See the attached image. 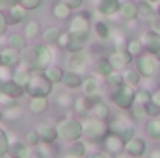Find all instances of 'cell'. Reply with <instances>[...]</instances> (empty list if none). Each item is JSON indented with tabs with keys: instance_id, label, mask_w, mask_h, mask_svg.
Segmentation results:
<instances>
[{
	"instance_id": "6da1fadb",
	"label": "cell",
	"mask_w": 160,
	"mask_h": 158,
	"mask_svg": "<svg viewBox=\"0 0 160 158\" xmlns=\"http://www.w3.org/2000/svg\"><path fill=\"white\" fill-rule=\"evenodd\" d=\"M24 91L28 97H50L54 93V84L41 69H30V80L24 86Z\"/></svg>"
},
{
	"instance_id": "7a4b0ae2",
	"label": "cell",
	"mask_w": 160,
	"mask_h": 158,
	"mask_svg": "<svg viewBox=\"0 0 160 158\" xmlns=\"http://www.w3.org/2000/svg\"><path fill=\"white\" fill-rule=\"evenodd\" d=\"M24 52V62L32 67V69H41L45 71L48 65H52V50L47 43H39V45H34L28 52Z\"/></svg>"
},
{
	"instance_id": "3957f363",
	"label": "cell",
	"mask_w": 160,
	"mask_h": 158,
	"mask_svg": "<svg viewBox=\"0 0 160 158\" xmlns=\"http://www.w3.org/2000/svg\"><path fill=\"white\" fill-rule=\"evenodd\" d=\"M56 130H58V140H62L65 143H71V141H77V140H84V125L77 117L60 119L58 125H56Z\"/></svg>"
},
{
	"instance_id": "277c9868",
	"label": "cell",
	"mask_w": 160,
	"mask_h": 158,
	"mask_svg": "<svg viewBox=\"0 0 160 158\" xmlns=\"http://www.w3.org/2000/svg\"><path fill=\"white\" fill-rule=\"evenodd\" d=\"M82 125H84V140H88V143H101L104 136L110 132L108 121L91 117V116H88L86 121H82Z\"/></svg>"
},
{
	"instance_id": "5b68a950",
	"label": "cell",
	"mask_w": 160,
	"mask_h": 158,
	"mask_svg": "<svg viewBox=\"0 0 160 158\" xmlns=\"http://www.w3.org/2000/svg\"><path fill=\"white\" fill-rule=\"evenodd\" d=\"M108 126H110V132L119 134L121 138L125 140V143L136 136V128H134V125H132V119H128L127 116H118V117H114L108 123Z\"/></svg>"
},
{
	"instance_id": "8992f818",
	"label": "cell",
	"mask_w": 160,
	"mask_h": 158,
	"mask_svg": "<svg viewBox=\"0 0 160 158\" xmlns=\"http://www.w3.org/2000/svg\"><path fill=\"white\" fill-rule=\"evenodd\" d=\"M134 95H136V91L132 89V86L121 84L119 87H116L112 91V102L119 110H130V106L134 104Z\"/></svg>"
},
{
	"instance_id": "52a82bcc",
	"label": "cell",
	"mask_w": 160,
	"mask_h": 158,
	"mask_svg": "<svg viewBox=\"0 0 160 158\" xmlns=\"http://www.w3.org/2000/svg\"><path fill=\"white\" fill-rule=\"evenodd\" d=\"M89 60H91L89 54L84 52V50H80V52H69V58H67V62H65L67 71H75V73H80V75L88 73Z\"/></svg>"
},
{
	"instance_id": "ba28073f",
	"label": "cell",
	"mask_w": 160,
	"mask_h": 158,
	"mask_svg": "<svg viewBox=\"0 0 160 158\" xmlns=\"http://www.w3.org/2000/svg\"><path fill=\"white\" fill-rule=\"evenodd\" d=\"M89 11H82L78 15H73L69 19V30L73 36H89Z\"/></svg>"
},
{
	"instance_id": "9c48e42d",
	"label": "cell",
	"mask_w": 160,
	"mask_h": 158,
	"mask_svg": "<svg viewBox=\"0 0 160 158\" xmlns=\"http://www.w3.org/2000/svg\"><path fill=\"white\" fill-rule=\"evenodd\" d=\"M101 145H102V149H104L106 153H110L112 156H118L121 153H125V140L121 138L119 134H116V132H108V134L104 136V140L101 141Z\"/></svg>"
},
{
	"instance_id": "30bf717a",
	"label": "cell",
	"mask_w": 160,
	"mask_h": 158,
	"mask_svg": "<svg viewBox=\"0 0 160 158\" xmlns=\"http://www.w3.org/2000/svg\"><path fill=\"white\" fill-rule=\"evenodd\" d=\"M21 62H22V50L13 48V47H6L0 50V67L15 69Z\"/></svg>"
},
{
	"instance_id": "8fae6325",
	"label": "cell",
	"mask_w": 160,
	"mask_h": 158,
	"mask_svg": "<svg viewBox=\"0 0 160 158\" xmlns=\"http://www.w3.org/2000/svg\"><path fill=\"white\" fill-rule=\"evenodd\" d=\"M0 95L17 101V99H21L22 95H26V91H24V87H22L21 84H17L13 78H6V80L0 82Z\"/></svg>"
},
{
	"instance_id": "7c38bea8",
	"label": "cell",
	"mask_w": 160,
	"mask_h": 158,
	"mask_svg": "<svg viewBox=\"0 0 160 158\" xmlns=\"http://www.w3.org/2000/svg\"><path fill=\"white\" fill-rule=\"evenodd\" d=\"M136 67H138V73L142 75V77H145V78H151L155 73H157V60L153 58V56H149V54H145V56H138V60H136Z\"/></svg>"
},
{
	"instance_id": "4fadbf2b",
	"label": "cell",
	"mask_w": 160,
	"mask_h": 158,
	"mask_svg": "<svg viewBox=\"0 0 160 158\" xmlns=\"http://www.w3.org/2000/svg\"><path fill=\"white\" fill-rule=\"evenodd\" d=\"M145 151H147V143H145V140H142L138 136H134L132 140H128L125 143V153L132 158H142L145 155Z\"/></svg>"
},
{
	"instance_id": "5bb4252c",
	"label": "cell",
	"mask_w": 160,
	"mask_h": 158,
	"mask_svg": "<svg viewBox=\"0 0 160 158\" xmlns=\"http://www.w3.org/2000/svg\"><path fill=\"white\" fill-rule=\"evenodd\" d=\"M38 132L41 136V143L45 145H54L58 141V130H56V125H50V123H41L38 126Z\"/></svg>"
},
{
	"instance_id": "9a60e30c",
	"label": "cell",
	"mask_w": 160,
	"mask_h": 158,
	"mask_svg": "<svg viewBox=\"0 0 160 158\" xmlns=\"http://www.w3.org/2000/svg\"><path fill=\"white\" fill-rule=\"evenodd\" d=\"M108 60H110V63H112V67H114V71H123L130 62H132V56L127 52V50H114L110 56H108Z\"/></svg>"
},
{
	"instance_id": "2e32d148",
	"label": "cell",
	"mask_w": 160,
	"mask_h": 158,
	"mask_svg": "<svg viewBox=\"0 0 160 158\" xmlns=\"http://www.w3.org/2000/svg\"><path fill=\"white\" fill-rule=\"evenodd\" d=\"M6 19H8V24H21V22H26L28 21V9L22 7L21 4L13 6L11 9L6 11Z\"/></svg>"
},
{
	"instance_id": "e0dca14e",
	"label": "cell",
	"mask_w": 160,
	"mask_h": 158,
	"mask_svg": "<svg viewBox=\"0 0 160 158\" xmlns=\"http://www.w3.org/2000/svg\"><path fill=\"white\" fill-rule=\"evenodd\" d=\"M73 102H75V95L67 87L54 95V106L60 110H73Z\"/></svg>"
},
{
	"instance_id": "ac0fdd59",
	"label": "cell",
	"mask_w": 160,
	"mask_h": 158,
	"mask_svg": "<svg viewBox=\"0 0 160 158\" xmlns=\"http://www.w3.org/2000/svg\"><path fill=\"white\" fill-rule=\"evenodd\" d=\"M32 151H34V147H30L24 140L22 141H13L9 145L8 156L9 158H32Z\"/></svg>"
},
{
	"instance_id": "d6986e66",
	"label": "cell",
	"mask_w": 160,
	"mask_h": 158,
	"mask_svg": "<svg viewBox=\"0 0 160 158\" xmlns=\"http://www.w3.org/2000/svg\"><path fill=\"white\" fill-rule=\"evenodd\" d=\"M142 45H143V48H147V52H151V54H158L160 52V34L158 32H155V30L143 34V37H142Z\"/></svg>"
},
{
	"instance_id": "ffe728a7",
	"label": "cell",
	"mask_w": 160,
	"mask_h": 158,
	"mask_svg": "<svg viewBox=\"0 0 160 158\" xmlns=\"http://www.w3.org/2000/svg\"><path fill=\"white\" fill-rule=\"evenodd\" d=\"M121 7L119 0H99L97 2V11L104 17H114Z\"/></svg>"
},
{
	"instance_id": "44dd1931",
	"label": "cell",
	"mask_w": 160,
	"mask_h": 158,
	"mask_svg": "<svg viewBox=\"0 0 160 158\" xmlns=\"http://www.w3.org/2000/svg\"><path fill=\"white\" fill-rule=\"evenodd\" d=\"M48 106H50L48 97H30V104H28L30 114H34V116H43V114L48 110Z\"/></svg>"
},
{
	"instance_id": "7402d4cb",
	"label": "cell",
	"mask_w": 160,
	"mask_h": 158,
	"mask_svg": "<svg viewBox=\"0 0 160 158\" xmlns=\"http://www.w3.org/2000/svg\"><path fill=\"white\" fill-rule=\"evenodd\" d=\"M82 93L88 97H97L101 95V82L97 77H86L82 82Z\"/></svg>"
},
{
	"instance_id": "603a6c76",
	"label": "cell",
	"mask_w": 160,
	"mask_h": 158,
	"mask_svg": "<svg viewBox=\"0 0 160 158\" xmlns=\"http://www.w3.org/2000/svg\"><path fill=\"white\" fill-rule=\"evenodd\" d=\"M71 13H73V9L65 2H62V0L54 2V6H52V17L54 19H58V21H69L73 17Z\"/></svg>"
},
{
	"instance_id": "cb8c5ba5",
	"label": "cell",
	"mask_w": 160,
	"mask_h": 158,
	"mask_svg": "<svg viewBox=\"0 0 160 158\" xmlns=\"http://www.w3.org/2000/svg\"><path fill=\"white\" fill-rule=\"evenodd\" d=\"M82 82H84V75L75 73V71H65L63 80H62L63 87H67V89H78V87H82Z\"/></svg>"
},
{
	"instance_id": "d4e9b609",
	"label": "cell",
	"mask_w": 160,
	"mask_h": 158,
	"mask_svg": "<svg viewBox=\"0 0 160 158\" xmlns=\"http://www.w3.org/2000/svg\"><path fill=\"white\" fill-rule=\"evenodd\" d=\"M91 117H97V119H102V121H108L110 119V106L104 104V101H99V102H93L91 108H89V114Z\"/></svg>"
},
{
	"instance_id": "484cf974",
	"label": "cell",
	"mask_w": 160,
	"mask_h": 158,
	"mask_svg": "<svg viewBox=\"0 0 160 158\" xmlns=\"http://www.w3.org/2000/svg\"><path fill=\"white\" fill-rule=\"evenodd\" d=\"M89 108H91V101H89V97L88 95H78V97H75V102H73V112L77 114V116H88L89 114Z\"/></svg>"
},
{
	"instance_id": "4316f807",
	"label": "cell",
	"mask_w": 160,
	"mask_h": 158,
	"mask_svg": "<svg viewBox=\"0 0 160 158\" xmlns=\"http://www.w3.org/2000/svg\"><path fill=\"white\" fill-rule=\"evenodd\" d=\"M65 153H69V155H73V156H77V158H86V155H88V143L84 140L71 141V143H67Z\"/></svg>"
},
{
	"instance_id": "83f0119b",
	"label": "cell",
	"mask_w": 160,
	"mask_h": 158,
	"mask_svg": "<svg viewBox=\"0 0 160 158\" xmlns=\"http://www.w3.org/2000/svg\"><path fill=\"white\" fill-rule=\"evenodd\" d=\"M71 34V32H69ZM88 41H89V36H73L71 34V41L67 45V52H80V50H86L88 47Z\"/></svg>"
},
{
	"instance_id": "f1b7e54d",
	"label": "cell",
	"mask_w": 160,
	"mask_h": 158,
	"mask_svg": "<svg viewBox=\"0 0 160 158\" xmlns=\"http://www.w3.org/2000/svg\"><path fill=\"white\" fill-rule=\"evenodd\" d=\"M8 47H13V48H19V50H26L28 47V39L24 34H19V32H11L8 36Z\"/></svg>"
},
{
	"instance_id": "f546056e",
	"label": "cell",
	"mask_w": 160,
	"mask_h": 158,
	"mask_svg": "<svg viewBox=\"0 0 160 158\" xmlns=\"http://www.w3.org/2000/svg\"><path fill=\"white\" fill-rule=\"evenodd\" d=\"M43 73L47 75V78L50 80L54 86H56V84H62V80H63V75H65V71H63L60 65H54V63H52V65H48V67H47Z\"/></svg>"
},
{
	"instance_id": "4dcf8cb0",
	"label": "cell",
	"mask_w": 160,
	"mask_h": 158,
	"mask_svg": "<svg viewBox=\"0 0 160 158\" xmlns=\"http://www.w3.org/2000/svg\"><path fill=\"white\" fill-rule=\"evenodd\" d=\"M41 34V22L39 21H26V26H24V36L28 41H34L38 39Z\"/></svg>"
},
{
	"instance_id": "1f68e13d",
	"label": "cell",
	"mask_w": 160,
	"mask_h": 158,
	"mask_svg": "<svg viewBox=\"0 0 160 158\" xmlns=\"http://www.w3.org/2000/svg\"><path fill=\"white\" fill-rule=\"evenodd\" d=\"M93 30H95V36L102 41L110 39V36H112V30H110V26H108L106 21H97L93 24Z\"/></svg>"
},
{
	"instance_id": "d6a6232c",
	"label": "cell",
	"mask_w": 160,
	"mask_h": 158,
	"mask_svg": "<svg viewBox=\"0 0 160 158\" xmlns=\"http://www.w3.org/2000/svg\"><path fill=\"white\" fill-rule=\"evenodd\" d=\"M145 134L151 140H160V119L158 117H151L145 125Z\"/></svg>"
},
{
	"instance_id": "836d02e7",
	"label": "cell",
	"mask_w": 160,
	"mask_h": 158,
	"mask_svg": "<svg viewBox=\"0 0 160 158\" xmlns=\"http://www.w3.org/2000/svg\"><path fill=\"white\" fill-rule=\"evenodd\" d=\"M95 71H97L99 77H104L106 78L110 73H114V67H112V63H110L108 58H99L97 63H95Z\"/></svg>"
},
{
	"instance_id": "e575fe53",
	"label": "cell",
	"mask_w": 160,
	"mask_h": 158,
	"mask_svg": "<svg viewBox=\"0 0 160 158\" xmlns=\"http://www.w3.org/2000/svg\"><path fill=\"white\" fill-rule=\"evenodd\" d=\"M2 114H4V121H17V119L22 116V110L19 108V104H9V106H6L4 110H2Z\"/></svg>"
},
{
	"instance_id": "d590c367",
	"label": "cell",
	"mask_w": 160,
	"mask_h": 158,
	"mask_svg": "<svg viewBox=\"0 0 160 158\" xmlns=\"http://www.w3.org/2000/svg\"><path fill=\"white\" fill-rule=\"evenodd\" d=\"M119 13L123 19H136L138 17V6L136 4H132V2H125V4H121L119 7Z\"/></svg>"
},
{
	"instance_id": "8d00e7d4",
	"label": "cell",
	"mask_w": 160,
	"mask_h": 158,
	"mask_svg": "<svg viewBox=\"0 0 160 158\" xmlns=\"http://www.w3.org/2000/svg\"><path fill=\"white\" fill-rule=\"evenodd\" d=\"M60 28H56V26H48L45 32H43V43H47V45H56L58 43V37H60Z\"/></svg>"
},
{
	"instance_id": "74e56055",
	"label": "cell",
	"mask_w": 160,
	"mask_h": 158,
	"mask_svg": "<svg viewBox=\"0 0 160 158\" xmlns=\"http://www.w3.org/2000/svg\"><path fill=\"white\" fill-rule=\"evenodd\" d=\"M121 75H123V84H127V86H132V87H134V86L140 84V77H142V75L138 73V69H136V71H134V69H127V71L121 73Z\"/></svg>"
},
{
	"instance_id": "f35d334b",
	"label": "cell",
	"mask_w": 160,
	"mask_h": 158,
	"mask_svg": "<svg viewBox=\"0 0 160 158\" xmlns=\"http://www.w3.org/2000/svg\"><path fill=\"white\" fill-rule=\"evenodd\" d=\"M138 17H142V19H145V21L153 19V17H155L153 6H151L149 2H140V4H138Z\"/></svg>"
},
{
	"instance_id": "ab89813d",
	"label": "cell",
	"mask_w": 160,
	"mask_h": 158,
	"mask_svg": "<svg viewBox=\"0 0 160 158\" xmlns=\"http://www.w3.org/2000/svg\"><path fill=\"white\" fill-rule=\"evenodd\" d=\"M9 145H11V141H9V136H8V132H6V130L0 126V158H6V156H8Z\"/></svg>"
},
{
	"instance_id": "60d3db41",
	"label": "cell",
	"mask_w": 160,
	"mask_h": 158,
	"mask_svg": "<svg viewBox=\"0 0 160 158\" xmlns=\"http://www.w3.org/2000/svg\"><path fill=\"white\" fill-rule=\"evenodd\" d=\"M24 141H26L30 147H38V145H41V136H39V132H38V128H30V130H26V134H24Z\"/></svg>"
},
{
	"instance_id": "b9f144b4",
	"label": "cell",
	"mask_w": 160,
	"mask_h": 158,
	"mask_svg": "<svg viewBox=\"0 0 160 158\" xmlns=\"http://www.w3.org/2000/svg\"><path fill=\"white\" fill-rule=\"evenodd\" d=\"M142 48H143V45H142L140 39H130L127 43V48H125V50H127L132 58H138V56L142 54Z\"/></svg>"
},
{
	"instance_id": "7bdbcfd3",
	"label": "cell",
	"mask_w": 160,
	"mask_h": 158,
	"mask_svg": "<svg viewBox=\"0 0 160 158\" xmlns=\"http://www.w3.org/2000/svg\"><path fill=\"white\" fill-rule=\"evenodd\" d=\"M130 114H132V119H143V117H147V110H145V104L134 102V104L130 106Z\"/></svg>"
},
{
	"instance_id": "ee69618b",
	"label": "cell",
	"mask_w": 160,
	"mask_h": 158,
	"mask_svg": "<svg viewBox=\"0 0 160 158\" xmlns=\"http://www.w3.org/2000/svg\"><path fill=\"white\" fill-rule=\"evenodd\" d=\"M153 101V93H149L147 89H138L136 95H134V102H140V104H147Z\"/></svg>"
},
{
	"instance_id": "f6af8a7d",
	"label": "cell",
	"mask_w": 160,
	"mask_h": 158,
	"mask_svg": "<svg viewBox=\"0 0 160 158\" xmlns=\"http://www.w3.org/2000/svg\"><path fill=\"white\" fill-rule=\"evenodd\" d=\"M104 80H106V84H108L110 87L116 89V87H119L121 84H123V75H119V71H114V73H110Z\"/></svg>"
},
{
	"instance_id": "bcb514c9",
	"label": "cell",
	"mask_w": 160,
	"mask_h": 158,
	"mask_svg": "<svg viewBox=\"0 0 160 158\" xmlns=\"http://www.w3.org/2000/svg\"><path fill=\"white\" fill-rule=\"evenodd\" d=\"M43 2H45V0H19V4H21L22 7H26L28 11L39 9L41 6H43Z\"/></svg>"
},
{
	"instance_id": "7dc6e473",
	"label": "cell",
	"mask_w": 160,
	"mask_h": 158,
	"mask_svg": "<svg viewBox=\"0 0 160 158\" xmlns=\"http://www.w3.org/2000/svg\"><path fill=\"white\" fill-rule=\"evenodd\" d=\"M145 110H147V116H149V117H158L160 116V106L158 104H155L153 101L145 104Z\"/></svg>"
},
{
	"instance_id": "c3c4849f",
	"label": "cell",
	"mask_w": 160,
	"mask_h": 158,
	"mask_svg": "<svg viewBox=\"0 0 160 158\" xmlns=\"http://www.w3.org/2000/svg\"><path fill=\"white\" fill-rule=\"evenodd\" d=\"M69 41H71V34L69 32H62L60 34V37H58V47L60 48H67V45H69Z\"/></svg>"
},
{
	"instance_id": "681fc988",
	"label": "cell",
	"mask_w": 160,
	"mask_h": 158,
	"mask_svg": "<svg viewBox=\"0 0 160 158\" xmlns=\"http://www.w3.org/2000/svg\"><path fill=\"white\" fill-rule=\"evenodd\" d=\"M19 4V0H0V11H8V9H11L13 6H17Z\"/></svg>"
},
{
	"instance_id": "f907efd6",
	"label": "cell",
	"mask_w": 160,
	"mask_h": 158,
	"mask_svg": "<svg viewBox=\"0 0 160 158\" xmlns=\"http://www.w3.org/2000/svg\"><path fill=\"white\" fill-rule=\"evenodd\" d=\"M8 19H6V13L4 11H0V37L6 34V30H8Z\"/></svg>"
},
{
	"instance_id": "816d5d0a",
	"label": "cell",
	"mask_w": 160,
	"mask_h": 158,
	"mask_svg": "<svg viewBox=\"0 0 160 158\" xmlns=\"http://www.w3.org/2000/svg\"><path fill=\"white\" fill-rule=\"evenodd\" d=\"M62 2H65L71 9H80L82 4H84V0H62Z\"/></svg>"
},
{
	"instance_id": "f5cc1de1",
	"label": "cell",
	"mask_w": 160,
	"mask_h": 158,
	"mask_svg": "<svg viewBox=\"0 0 160 158\" xmlns=\"http://www.w3.org/2000/svg\"><path fill=\"white\" fill-rule=\"evenodd\" d=\"M89 158H112V155L102 149V151H93V153L89 155Z\"/></svg>"
},
{
	"instance_id": "db71d44e",
	"label": "cell",
	"mask_w": 160,
	"mask_h": 158,
	"mask_svg": "<svg viewBox=\"0 0 160 158\" xmlns=\"http://www.w3.org/2000/svg\"><path fill=\"white\" fill-rule=\"evenodd\" d=\"M153 102H155V104H158V106H160V89H157V91L153 93Z\"/></svg>"
},
{
	"instance_id": "11a10c76",
	"label": "cell",
	"mask_w": 160,
	"mask_h": 158,
	"mask_svg": "<svg viewBox=\"0 0 160 158\" xmlns=\"http://www.w3.org/2000/svg\"><path fill=\"white\" fill-rule=\"evenodd\" d=\"M153 30H155V32H158V34H160V17H158V19H155V21H153Z\"/></svg>"
},
{
	"instance_id": "9f6ffc18",
	"label": "cell",
	"mask_w": 160,
	"mask_h": 158,
	"mask_svg": "<svg viewBox=\"0 0 160 158\" xmlns=\"http://www.w3.org/2000/svg\"><path fill=\"white\" fill-rule=\"evenodd\" d=\"M151 156L153 158H160V149H155V151L151 153Z\"/></svg>"
},
{
	"instance_id": "6f0895ef",
	"label": "cell",
	"mask_w": 160,
	"mask_h": 158,
	"mask_svg": "<svg viewBox=\"0 0 160 158\" xmlns=\"http://www.w3.org/2000/svg\"><path fill=\"white\" fill-rule=\"evenodd\" d=\"M60 158H77V156H73V155H69V153H63Z\"/></svg>"
},
{
	"instance_id": "680465c9",
	"label": "cell",
	"mask_w": 160,
	"mask_h": 158,
	"mask_svg": "<svg viewBox=\"0 0 160 158\" xmlns=\"http://www.w3.org/2000/svg\"><path fill=\"white\" fill-rule=\"evenodd\" d=\"M116 158H132V156H128L127 153H121V155H118V156H116Z\"/></svg>"
},
{
	"instance_id": "91938a15",
	"label": "cell",
	"mask_w": 160,
	"mask_h": 158,
	"mask_svg": "<svg viewBox=\"0 0 160 158\" xmlns=\"http://www.w3.org/2000/svg\"><path fill=\"white\" fill-rule=\"evenodd\" d=\"M0 121H4V114H2V108H0Z\"/></svg>"
},
{
	"instance_id": "94428289",
	"label": "cell",
	"mask_w": 160,
	"mask_h": 158,
	"mask_svg": "<svg viewBox=\"0 0 160 158\" xmlns=\"http://www.w3.org/2000/svg\"><path fill=\"white\" fill-rule=\"evenodd\" d=\"M147 2H158V0H147Z\"/></svg>"
},
{
	"instance_id": "6125c7cd",
	"label": "cell",
	"mask_w": 160,
	"mask_h": 158,
	"mask_svg": "<svg viewBox=\"0 0 160 158\" xmlns=\"http://www.w3.org/2000/svg\"><path fill=\"white\" fill-rule=\"evenodd\" d=\"M147 158H153V156H151V155H149V156H147Z\"/></svg>"
},
{
	"instance_id": "be15d7a7",
	"label": "cell",
	"mask_w": 160,
	"mask_h": 158,
	"mask_svg": "<svg viewBox=\"0 0 160 158\" xmlns=\"http://www.w3.org/2000/svg\"><path fill=\"white\" fill-rule=\"evenodd\" d=\"M158 15H160V7H158Z\"/></svg>"
}]
</instances>
